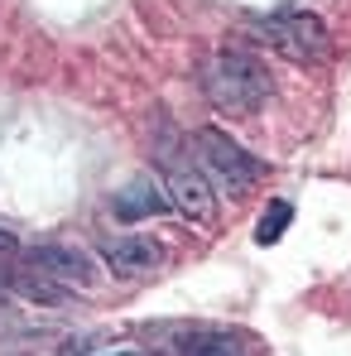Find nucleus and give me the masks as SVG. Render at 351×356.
<instances>
[{
	"label": "nucleus",
	"mask_w": 351,
	"mask_h": 356,
	"mask_svg": "<svg viewBox=\"0 0 351 356\" xmlns=\"http://www.w3.org/2000/svg\"><path fill=\"white\" fill-rule=\"evenodd\" d=\"M255 34L275 49V54H284L293 63H318L327 54V24L318 19V15H308V10H279V15H265V19H255Z\"/></svg>",
	"instance_id": "3"
},
{
	"label": "nucleus",
	"mask_w": 351,
	"mask_h": 356,
	"mask_svg": "<svg viewBox=\"0 0 351 356\" xmlns=\"http://www.w3.org/2000/svg\"><path fill=\"white\" fill-rule=\"evenodd\" d=\"M29 265L44 275V280H54V284H77V289H87V284H97V260L87 255V250H77V245H34L29 250Z\"/></svg>",
	"instance_id": "5"
},
{
	"label": "nucleus",
	"mask_w": 351,
	"mask_h": 356,
	"mask_svg": "<svg viewBox=\"0 0 351 356\" xmlns=\"http://www.w3.org/2000/svg\"><path fill=\"white\" fill-rule=\"evenodd\" d=\"M202 92H207V102H212L222 116L245 120L270 102L275 77H270V67L255 58V54H245V49H222L217 58L202 67Z\"/></svg>",
	"instance_id": "1"
},
{
	"label": "nucleus",
	"mask_w": 351,
	"mask_h": 356,
	"mask_svg": "<svg viewBox=\"0 0 351 356\" xmlns=\"http://www.w3.org/2000/svg\"><path fill=\"white\" fill-rule=\"evenodd\" d=\"M15 250H19V236L10 227H0V255H15Z\"/></svg>",
	"instance_id": "10"
},
{
	"label": "nucleus",
	"mask_w": 351,
	"mask_h": 356,
	"mask_svg": "<svg viewBox=\"0 0 351 356\" xmlns=\"http://www.w3.org/2000/svg\"><path fill=\"white\" fill-rule=\"evenodd\" d=\"M10 284H15V270H5V265H0V289H10Z\"/></svg>",
	"instance_id": "11"
},
{
	"label": "nucleus",
	"mask_w": 351,
	"mask_h": 356,
	"mask_svg": "<svg viewBox=\"0 0 351 356\" xmlns=\"http://www.w3.org/2000/svg\"><path fill=\"white\" fill-rule=\"evenodd\" d=\"M111 207H116L120 222H140V217L164 212V207H169V197H164V188H154V183H130L125 193L111 197Z\"/></svg>",
	"instance_id": "7"
},
{
	"label": "nucleus",
	"mask_w": 351,
	"mask_h": 356,
	"mask_svg": "<svg viewBox=\"0 0 351 356\" xmlns=\"http://www.w3.org/2000/svg\"><path fill=\"white\" fill-rule=\"evenodd\" d=\"M159 260H164V250H159V241H149V236L101 241V265H106L116 280H145V275L159 270Z\"/></svg>",
	"instance_id": "6"
},
{
	"label": "nucleus",
	"mask_w": 351,
	"mask_h": 356,
	"mask_svg": "<svg viewBox=\"0 0 351 356\" xmlns=\"http://www.w3.org/2000/svg\"><path fill=\"white\" fill-rule=\"evenodd\" d=\"M183 356H240V342L231 332H193Z\"/></svg>",
	"instance_id": "9"
},
{
	"label": "nucleus",
	"mask_w": 351,
	"mask_h": 356,
	"mask_svg": "<svg viewBox=\"0 0 351 356\" xmlns=\"http://www.w3.org/2000/svg\"><path fill=\"white\" fill-rule=\"evenodd\" d=\"M159 169H164V197H169V207H178V212H183L188 222H197V227H212V222H217V193H212L207 174L193 169L174 145L159 149Z\"/></svg>",
	"instance_id": "4"
},
{
	"label": "nucleus",
	"mask_w": 351,
	"mask_h": 356,
	"mask_svg": "<svg viewBox=\"0 0 351 356\" xmlns=\"http://www.w3.org/2000/svg\"><path fill=\"white\" fill-rule=\"evenodd\" d=\"M289 222H293V202H289V197H275V202L265 207L260 227H255V241H260V245H275V241H284Z\"/></svg>",
	"instance_id": "8"
},
{
	"label": "nucleus",
	"mask_w": 351,
	"mask_h": 356,
	"mask_svg": "<svg viewBox=\"0 0 351 356\" xmlns=\"http://www.w3.org/2000/svg\"><path fill=\"white\" fill-rule=\"evenodd\" d=\"M116 356H135V352H116Z\"/></svg>",
	"instance_id": "12"
},
{
	"label": "nucleus",
	"mask_w": 351,
	"mask_h": 356,
	"mask_svg": "<svg viewBox=\"0 0 351 356\" xmlns=\"http://www.w3.org/2000/svg\"><path fill=\"white\" fill-rule=\"evenodd\" d=\"M193 149H197L202 169L217 178L222 188H231V193H245L250 183L265 178V164H260L245 145H236L227 130H217V125H202V130L193 135Z\"/></svg>",
	"instance_id": "2"
}]
</instances>
